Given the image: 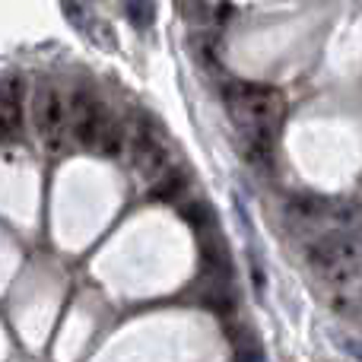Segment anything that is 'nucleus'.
I'll use <instances>...</instances> for the list:
<instances>
[{
	"instance_id": "f257e3e1",
	"label": "nucleus",
	"mask_w": 362,
	"mask_h": 362,
	"mask_svg": "<svg viewBox=\"0 0 362 362\" xmlns=\"http://www.w3.org/2000/svg\"><path fill=\"white\" fill-rule=\"evenodd\" d=\"M226 102H229L235 124L242 127L245 144L270 146L276 124L283 118V95L274 86H261V83H235L226 93Z\"/></svg>"
},
{
	"instance_id": "f03ea898",
	"label": "nucleus",
	"mask_w": 362,
	"mask_h": 362,
	"mask_svg": "<svg viewBox=\"0 0 362 362\" xmlns=\"http://www.w3.org/2000/svg\"><path fill=\"white\" fill-rule=\"evenodd\" d=\"M308 267L340 293L362 286V235L359 232H327L308 245Z\"/></svg>"
},
{
	"instance_id": "7ed1b4c3",
	"label": "nucleus",
	"mask_w": 362,
	"mask_h": 362,
	"mask_svg": "<svg viewBox=\"0 0 362 362\" xmlns=\"http://www.w3.org/2000/svg\"><path fill=\"white\" fill-rule=\"evenodd\" d=\"M32 115H35V131L42 137L45 150L61 153L70 127V102L61 95L57 86H38L32 99Z\"/></svg>"
},
{
	"instance_id": "20e7f679",
	"label": "nucleus",
	"mask_w": 362,
	"mask_h": 362,
	"mask_svg": "<svg viewBox=\"0 0 362 362\" xmlns=\"http://www.w3.org/2000/svg\"><path fill=\"white\" fill-rule=\"evenodd\" d=\"M108 121H112L108 112L89 93H76L70 99V134H74V140L80 146H89V150L99 146L102 131H105Z\"/></svg>"
},
{
	"instance_id": "39448f33",
	"label": "nucleus",
	"mask_w": 362,
	"mask_h": 362,
	"mask_svg": "<svg viewBox=\"0 0 362 362\" xmlns=\"http://www.w3.org/2000/svg\"><path fill=\"white\" fill-rule=\"evenodd\" d=\"M131 159H134V172L144 181H150V185H156V181L169 172V150H165L163 140L153 131H146L144 124H140V131L134 134V140H131Z\"/></svg>"
},
{
	"instance_id": "423d86ee",
	"label": "nucleus",
	"mask_w": 362,
	"mask_h": 362,
	"mask_svg": "<svg viewBox=\"0 0 362 362\" xmlns=\"http://www.w3.org/2000/svg\"><path fill=\"white\" fill-rule=\"evenodd\" d=\"M185 187H187L185 172L169 169L163 178L156 181V185H153V197H156V200H178L181 194H185Z\"/></svg>"
},
{
	"instance_id": "0eeeda50",
	"label": "nucleus",
	"mask_w": 362,
	"mask_h": 362,
	"mask_svg": "<svg viewBox=\"0 0 362 362\" xmlns=\"http://www.w3.org/2000/svg\"><path fill=\"white\" fill-rule=\"evenodd\" d=\"M127 19L134 23V29H150L156 19V0H127Z\"/></svg>"
},
{
	"instance_id": "6e6552de",
	"label": "nucleus",
	"mask_w": 362,
	"mask_h": 362,
	"mask_svg": "<svg viewBox=\"0 0 362 362\" xmlns=\"http://www.w3.org/2000/svg\"><path fill=\"white\" fill-rule=\"evenodd\" d=\"M99 153H105V156H118L121 150H124V127L115 124V121H108L105 131H102V140L99 146H95Z\"/></svg>"
},
{
	"instance_id": "1a4fd4ad",
	"label": "nucleus",
	"mask_w": 362,
	"mask_h": 362,
	"mask_svg": "<svg viewBox=\"0 0 362 362\" xmlns=\"http://www.w3.org/2000/svg\"><path fill=\"white\" fill-rule=\"evenodd\" d=\"M64 16L76 25V29H89V16H93V0H64Z\"/></svg>"
},
{
	"instance_id": "9d476101",
	"label": "nucleus",
	"mask_w": 362,
	"mask_h": 362,
	"mask_svg": "<svg viewBox=\"0 0 362 362\" xmlns=\"http://www.w3.org/2000/svg\"><path fill=\"white\" fill-rule=\"evenodd\" d=\"M181 213H185V219H187V223H191L197 232H206V229H210V223H213L210 206L200 204V200H194V204L181 206Z\"/></svg>"
},
{
	"instance_id": "9b49d317",
	"label": "nucleus",
	"mask_w": 362,
	"mask_h": 362,
	"mask_svg": "<svg viewBox=\"0 0 362 362\" xmlns=\"http://www.w3.org/2000/svg\"><path fill=\"white\" fill-rule=\"evenodd\" d=\"M23 124V112L19 105H0V137H13Z\"/></svg>"
},
{
	"instance_id": "f8f14e48",
	"label": "nucleus",
	"mask_w": 362,
	"mask_h": 362,
	"mask_svg": "<svg viewBox=\"0 0 362 362\" xmlns=\"http://www.w3.org/2000/svg\"><path fill=\"white\" fill-rule=\"evenodd\" d=\"M19 102H23V80L4 76L0 80V105H19Z\"/></svg>"
},
{
	"instance_id": "ddd939ff",
	"label": "nucleus",
	"mask_w": 362,
	"mask_h": 362,
	"mask_svg": "<svg viewBox=\"0 0 362 362\" xmlns=\"http://www.w3.org/2000/svg\"><path fill=\"white\" fill-rule=\"evenodd\" d=\"M344 346H346V353H350L353 359H359V362H362V340H346Z\"/></svg>"
}]
</instances>
